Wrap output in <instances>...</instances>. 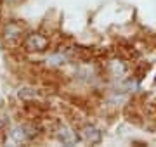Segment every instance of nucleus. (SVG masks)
Wrapping results in <instances>:
<instances>
[{
	"label": "nucleus",
	"mask_w": 156,
	"mask_h": 147,
	"mask_svg": "<svg viewBox=\"0 0 156 147\" xmlns=\"http://www.w3.org/2000/svg\"><path fill=\"white\" fill-rule=\"evenodd\" d=\"M78 133H80V137H82V140L89 142V144H94V145H97V144L102 142V132L92 123L82 125L80 130H78Z\"/></svg>",
	"instance_id": "5"
},
{
	"label": "nucleus",
	"mask_w": 156,
	"mask_h": 147,
	"mask_svg": "<svg viewBox=\"0 0 156 147\" xmlns=\"http://www.w3.org/2000/svg\"><path fill=\"white\" fill-rule=\"evenodd\" d=\"M127 71H128V66L125 64V61H120V59H113V61L108 62V66H106L108 76L113 80H120V81L125 78Z\"/></svg>",
	"instance_id": "6"
},
{
	"label": "nucleus",
	"mask_w": 156,
	"mask_h": 147,
	"mask_svg": "<svg viewBox=\"0 0 156 147\" xmlns=\"http://www.w3.org/2000/svg\"><path fill=\"white\" fill-rule=\"evenodd\" d=\"M24 28H23L21 23L17 21H9V23L4 24L2 28V42L5 47H19L21 45L23 38H24Z\"/></svg>",
	"instance_id": "2"
},
{
	"label": "nucleus",
	"mask_w": 156,
	"mask_h": 147,
	"mask_svg": "<svg viewBox=\"0 0 156 147\" xmlns=\"http://www.w3.org/2000/svg\"><path fill=\"white\" fill-rule=\"evenodd\" d=\"M7 2H11V4H14V2H17V0H7Z\"/></svg>",
	"instance_id": "9"
},
{
	"label": "nucleus",
	"mask_w": 156,
	"mask_h": 147,
	"mask_svg": "<svg viewBox=\"0 0 156 147\" xmlns=\"http://www.w3.org/2000/svg\"><path fill=\"white\" fill-rule=\"evenodd\" d=\"M17 97L23 99V101H35L38 97V92L35 90V88H19Z\"/></svg>",
	"instance_id": "8"
},
{
	"label": "nucleus",
	"mask_w": 156,
	"mask_h": 147,
	"mask_svg": "<svg viewBox=\"0 0 156 147\" xmlns=\"http://www.w3.org/2000/svg\"><path fill=\"white\" fill-rule=\"evenodd\" d=\"M56 138L57 142H61L62 145H68V147H73L76 145L78 142L82 140V137L76 130H73L71 126L68 125H57L56 126Z\"/></svg>",
	"instance_id": "4"
},
{
	"label": "nucleus",
	"mask_w": 156,
	"mask_h": 147,
	"mask_svg": "<svg viewBox=\"0 0 156 147\" xmlns=\"http://www.w3.org/2000/svg\"><path fill=\"white\" fill-rule=\"evenodd\" d=\"M49 47L50 40L42 31H30L24 35V38L21 42V49L26 54H42V52L49 50Z\"/></svg>",
	"instance_id": "1"
},
{
	"label": "nucleus",
	"mask_w": 156,
	"mask_h": 147,
	"mask_svg": "<svg viewBox=\"0 0 156 147\" xmlns=\"http://www.w3.org/2000/svg\"><path fill=\"white\" fill-rule=\"evenodd\" d=\"M69 61H71L69 52H68V50H62V49L52 50L49 56H47V59H45V62H47L49 66H56V68H59V66H64V64H68Z\"/></svg>",
	"instance_id": "7"
},
{
	"label": "nucleus",
	"mask_w": 156,
	"mask_h": 147,
	"mask_svg": "<svg viewBox=\"0 0 156 147\" xmlns=\"http://www.w3.org/2000/svg\"><path fill=\"white\" fill-rule=\"evenodd\" d=\"M37 135H38V128L33 123H19L14 128H11V133H9L12 142H16V144L31 142Z\"/></svg>",
	"instance_id": "3"
}]
</instances>
